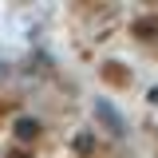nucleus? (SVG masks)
Instances as JSON below:
<instances>
[{
    "label": "nucleus",
    "mask_w": 158,
    "mask_h": 158,
    "mask_svg": "<svg viewBox=\"0 0 158 158\" xmlns=\"http://www.w3.org/2000/svg\"><path fill=\"white\" fill-rule=\"evenodd\" d=\"M99 115L107 118V123H111V127H115V131H123V118H118L115 111H111V107H107V103H99Z\"/></svg>",
    "instance_id": "nucleus-1"
}]
</instances>
